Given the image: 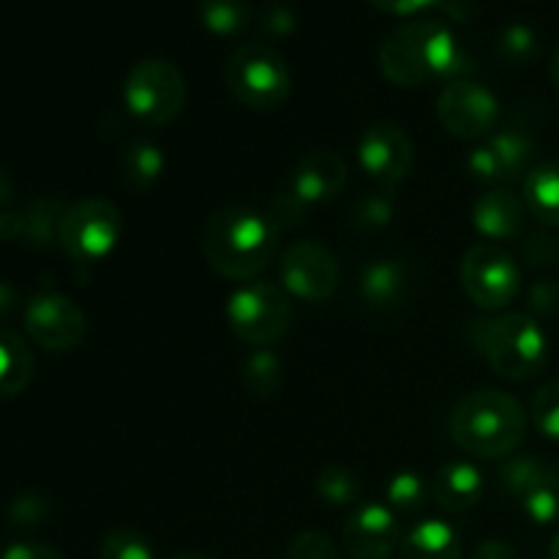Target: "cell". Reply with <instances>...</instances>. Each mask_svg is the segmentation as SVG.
<instances>
[{"label":"cell","mask_w":559,"mask_h":559,"mask_svg":"<svg viewBox=\"0 0 559 559\" xmlns=\"http://www.w3.org/2000/svg\"><path fill=\"white\" fill-rule=\"evenodd\" d=\"M205 260L229 282H254L278 251V227L271 216L251 207H222L202 233Z\"/></svg>","instance_id":"cell-1"},{"label":"cell","mask_w":559,"mask_h":559,"mask_svg":"<svg viewBox=\"0 0 559 559\" xmlns=\"http://www.w3.org/2000/svg\"><path fill=\"white\" fill-rule=\"evenodd\" d=\"M380 69L399 87H420L464 71V55L451 27L440 20L399 25L380 47Z\"/></svg>","instance_id":"cell-2"},{"label":"cell","mask_w":559,"mask_h":559,"mask_svg":"<svg viewBox=\"0 0 559 559\" xmlns=\"http://www.w3.org/2000/svg\"><path fill=\"white\" fill-rule=\"evenodd\" d=\"M527 424L519 399L497 388H480L456 402L451 413V437L467 456L508 459L522 448Z\"/></svg>","instance_id":"cell-3"},{"label":"cell","mask_w":559,"mask_h":559,"mask_svg":"<svg viewBox=\"0 0 559 559\" xmlns=\"http://www.w3.org/2000/svg\"><path fill=\"white\" fill-rule=\"evenodd\" d=\"M469 336L491 371L508 382L535 380L549 360V338L530 314L486 317L473 322Z\"/></svg>","instance_id":"cell-4"},{"label":"cell","mask_w":559,"mask_h":559,"mask_svg":"<svg viewBox=\"0 0 559 559\" xmlns=\"http://www.w3.org/2000/svg\"><path fill=\"white\" fill-rule=\"evenodd\" d=\"M227 320L235 336L249 347H271L282 342L295 320L293 295L282 284L254 278L229 295Z\"/></svg>","instance_id":"cell-5"},{"label":"cell","mask_w":559,"mask_h":559,"mask_svg":"<svg viewBox=\"0 0 559 559\" xmlns=\"http://www.w3.org/2000/svg\"><path fill=\"white\" fill-rule=\"evenodd\" d=\"M224 80L229 93L249 109L282 107L293 91V76L284 58L260 41L243 44L229 55Z\"/></svg>","instance_id":"cell-6"},{"label":"cell","mask_w":559,"mask_h":559,"mask_svg":"<svg viewBox=\"0 0 559 559\" xmlns=\"http://www.w3.org/2000/svg\"><path fill=\"white\" fill-rule=\"evenodd\" d=\"M189 87H186L183 74L175 63L162 58H147L131 66L123 82V102L129 112L140 123L167 126L183 112Z\"/></svg>","instance_id":"cell-7"},{"label":"cell","mask_w":559,"mask_h":559,"mask_svg":"<svg viewBox=\"0 0 559 559\" xmlns=\"http://www.w3.org/2000/svg\"><path fill=\"white\" fill-rule=\"evenodd\" d=\"M123 235V213L112 200L91 197L66 207L58 227V243L76 262H98L112 254Z\"/></svg>","instance_id":"cell-8"},{"label":"cell","mask_w":559,"mask_h":559,"mask_svg":"<svg viewBox=\"0 0 559 559\" xmlns=\"http://www.w3.org/2000/svg\"><path fill=\"white\" fill-rule=\"evenodd\" d=\"M459 278L475 306L486 311H500L513 304L522 289V271L506 249L495 243H478L462 257Z\"/></svg>","instance_id":"cell-9"},{"label":"cell","mask_w":559,"mask_h":559,"mask_svg":"<svg viewBox=\"0 0 559 559\" xmlns=\"http://www.w3.org/2000/svg\"><path fill=\"white\" fill-rule=\"evenodd\" d=\"M502 486L535 524L559 522V462L535 453L511 456L502 464Z\"/></svg>","instance_id":"cell-10"},{"label":"cell","mask_w":559,"mask_h":559,"mask_svg":"<svg viewBox=\"0 0 559 559\" xmlns=\"http://www.w3.org/2000/svg\"><path fill=\"white\" fill-rule=\"evenodd\" d=\"M437 120L456 140H480L495 134L500 102L480 82L451 80L437 98Z\"/></svg>","instance_id":"cell-11"},{"label":"cell","mask_w":559,"mask_h":559,"mask_svg":"<svg viewBox=\"0 0 559 559\" xmlns=\"http://www.w3.org/2000/svg\"><path fill=\"white\" fill-rule=\"evenodd\" d=\"M342 273L336 254L317 240H295L282 254V287L306 304H322L336 295Z\"/></svg>","instance_id":"cell-12"},{"label":"cell","mask_w":559,"mask_h":559,"mask_svg":"<svg viewBox=\"0 0 559 559\" xmlns=\"http://www.w3.org/2000/svg\"><path fill=\"white\" fill-rule=\"evenodd\" d=\"M25 331L36 347L47 353H69L85 342L87 317L66 295L44 293L27 304Z\"/></svg>","instance_id":"cell-13"},{"label":"cell","mask_w":559,"mask_h":559,"mask_svg":"<svg viewBox=\"0 0 559 559\" xmlns=\"http://www.w3.org/2000/svg\"><path fill=\"white\" fill-rule=\"evenodd\" d=\"M358 162L377 189L393 191L407 180L415 162V147L407 131L396 123H371L358 142Z\"/></svg>","instance_id":"cell-14"},{"label":"cell","mask_w":559,"mask_h":559,"mask_svg":"<svg viewBox=\"0 0 559 559\" xmlns=\"http://www.w3.org/2000/svg\"><path fill=\"white\" fill-rule=\"evenodd\" d=\"M402 527L388 506H360L344 524V549L349 559H391L402 546Z\"/></svg>","instance_id":"cell-15"},{"label":"cell","mask_w":559,"mask_h":559,"mask_svg":"<svg viewBox=\"0 0 559 559\" xmlns=\"http://www.w3.org/2000/svg\"><path fill=\"white\" fill-rule=\"evenodd\" d=\"M344 186H347V162L336 151H311L295 167L287 194L304 211H309L322 202L336 200Z\"/></svg>","instance_id":"cell-16"},{"label":"cell","mask_w":559,"mask_h":559,"mask_svg":"<svg viewBox=\"0 0 559 559\" xmlns=\"http://www.w3.org/2000/svg\"><path fill=\"white\" fill-rule=\"evenodd\" d=\"M527 202L511 189H491L480 194L473 205V224L484 238L513 240L527 224Z\"/></svg>","instance_id":"cell-17"},{"label":"cell","mask_w":559,"mask_h":559,"mask_svg":"<svg viewBox=\"0 0 559 559\" xmlns=\"http://www.w3.org/2000/svg\"><path fill=\"white\" fill-rule=\"evenodd\" d=\"M431 500L448 513H464L475 508L484 495V475L469 462H448L431 480Z\"/></svg>","instance_id":"cell-18"},{"label":"cell","mask_w":559,"mask_h":559,"mask_svg":"<svg viewBox=\"0 0 559 559\" xmlns=\"http://www.w3.org/2000/svg\"><path fill=\"white\" fill-rule=\"evenodd\" d=\"M409 293V267L404 262L382 257V260L371 262L360 273V298L371 306V309H393V306L404 304Z\"/></svg>","instance_id":"cell-19"},{"label":"cell","mask_w":559,"mask_h":559,"mask_svg":"<svg viewBox=\"0 0 559 559\" xmlns=\"http://www.w3.org/2000/svg\"><path fill=\"white\" fill-rule=\"evenodd\" d=\"M402 559H462L456 530L442 519H424L415 524L399 546Z\"/></svg>","instance_id":"cell-20"},{"label":"cell","mask_w":559,"mask_h":559,"mask_svg":"<svg viewBox=\"0 0 559 559\" xmlns=\"http://www.w3.org/2000/svg\"><path fill=\"white\" fill-rule=\"evenodd\" d=\"M489 147L497 158V167H500L502 183H519V180L524 183L527 175L538 167V164H535L538 145H535V140L527 131H497V134L489 136Z\"/></svg>","instance_id":"cell-21"},{"label":"cell","mask_w":559,"mask_h":559,"mask_svg":"<svg viewBox=\"0 0 559 559\" xmlns=\"http://www.w3.org/2000/svg\"><path fill=\"white\" fill-rule=\"evenodd\" d=\"M524 202L530 216L559 229V162L538 164L524 180Z\"/></svg>","instance_id":"cell-22"},{"label":"cell","mask_w":559,"mask_h":559,"mask_svg":"<svg viewBox=\"0 0 559 559\" xmlns=\"http://www.w3.org/2000/svg\"><path fill=\"white\" fill-rule=\"evenodd\" d=\"M33 380V353L20 333L0 328V396H20Z\"/></svg>","instance_id":"cell-23"},{"label":"cell","mask_w":559,"mask_h":559,"mask_svg":"<svg viewBox=\"0 0 559 559\" xmlns=\"http://www.w3.org/2000/svg\"><path fill=\"white\" fill-rule=\"evenodd\" d=\"M197 16L213 36H238L251 25L249 0H197Z\"/></svg>","instance_id":"cell-24"},{"label":"cell","mask_w":559,"mask_h":559,"mask_svg":"<svg viewBox=\"0 0 559 559\" xmlns=\"http://www.w3.org/2000/svg\"><path fill=\"white\" fill-rule=\"evenodd\" d=\"M120 169H123L126 183L134 191H140V194H145V191H151L158 183L164 173L162 147L153 145V142H134V145L123 151Z\"/></svg>","instance_id":"cell-25"},{"label":"cell","mask_w":559,"mask_h":559,"mask_svg":"<svg viewBox=\"0 0 559 559\" xmlns=\"http://www.w3.org/2000/svg\"><path fill=\"white\" fill-rule=\"evenodd\" d=\"M391 191H366V194L355 197L353 205H349V222H353L355 229L360 233H369V229H380L385 224H391L393 218V200Z\"/></svg>","instance_id":"cell-26"},{"label":"cell","mask_w":559,"mask_h":559,"mask_svg":"<svg viewBox=\"0 0 559 559\" xmlns=\"http://www.w3.org/2000/svg\"><path fill=\"white\" fill-rule=\"evenodd\" d=\"M540 41L530 25H508L506 31L497 36V55L506 60L508 66H527L538 58Z\"/></svg>","instance_id":"cell-27"},{"label":"cell","mask_w":559,"mask_h":559,"mask_svg":"<svg viewBox=\"0 0 559 559\" xmlns=\"http://www.w3.org/2000/svg\"><path fill=\"white\" fill-rule=\"evenodd\" d=\"M388 508L399 513H415L429 502L431 486L418 473H399L388 484Z\"/></svg>","instance_id":"cell-28"},{"label":"cell","mask_w":559,"mask_h":559,"mask_svg":"<svg viewBox=\"0 0 559 559\" xmlns=\"http://www.w3.org/2000/svg\"><path fill=\"white\" fill-rule=\"evenodd\" d=\"M317 495L336 508L353 506L360 497V480L353 469L328 467L322 469L320 478H317Z\"/></svg>","instance_id":"cell-29"},{"label":"cell","mask_w":559,"mask_h":559,"mask_svg":"<svg viewBox=\"0 0 559 559\" xmlns=\"http://www.w3.org/2000/svg\"><path fill=\"white\" fill-rule=\"evenodd\" d=\"M282 382V360L267 349H257L243 366V385L257 396H271Z\"/></svg>","instance_id":"cell-30"},{"label":"cell","mask_w":559,"mask_h":559,"mask_svg":"<svg viewBox=\"0 0 559 559\" xmlns=\"http://www.w3.org/2000/svg\"><path fill=\"white\" fill-rule=\"evenodd\" d=\"M98 559H156L151 540L129 527L112 530L98 546Z\"/></svg>","instance_id":"cell-31"},{"label":"cell","mask_w":559,"mask_h":559,"mask_svg":"<svg viewBox=\"0 0 559 559\" xmlns=\"http://www.w3.org/2000/svg\"><path fill=\"white\" fill-rule=\"evenodd\" d=\"M530 415H533L535 429H538L546 440L559 442V377L535 391Z\"/></svg>","instance_id":"cell-32"},{"label":"cell","mask_w":559,"mask_h":559,"mask_svg":"<svg viewBox=\"0 0 559 559\" xmlns=\"http://www.w3.org/2000/svg\"><path fill=\"white\" fill-rule=\"evenodd\" d=\"M287 559H342V551L325 533L306 530L289 540Z\"/></svg>","instance_id":"cell-33"},{"label":"cell","mask_w":559,"mask_h":559,"mask_svg":"<svg viewBox=\"0 0 559 559\" xmlns=\"http://www.w3.org/2000/svg\"><path fill=\"white\" fill-rule=\"evenodd\" d=\"M467 169L473 173L475 180H484V183H502L500 178V167H497V158L491 153L489 142L475 147L467 158Z\"/></svg>","instance_id":"cell-34"},{"label":"cell","mask_w":559,"mask_h":559,"mask_svg":"<svg viewBox=\"0 0 559 559\" xmlns=\"http://www.w3.org/2000/svg\"><path fill=\"white\" fill-rule=\"evenodd\" d=\"M262 27L273 36H287L295 27V11L287 3H267L262 11Z\"/></svg>","instance_id":"cell-35"},{"label":"cell","mask_w":559,"mask_h":559,"mask_svg":"<svg viewBox=\"0 0 559 559\" xmlns=\"http://www.w3.org/2000/svg\"><path fill=\"white\" fill-rule=\"evenodd\" d=\"M11 516L16 519V524H38L47 516V500L44 497H22L14 502Z\"/></svg>","instance_id":"cell-36"},{"label":"cell","mask_w":559,"mask_h":559,"mask_svg":"<svg viewBox=\"0 0 559 559\" xmlns=\"http://www.w3.org/2000/svg\"><path fill=\"white\" fill-rule=\"evenodd\" d=\"M374 9L385 11V14H396V16H407L415 14V11L431 9V5H442L448 0H369Z\"/></svg>","instance_id":"cell-37"},{"label":"cell","mask_w":559,"mask_h":559,"mask_svg":"<svg viewBox=\"0 0 559 559\" xmlns=\"http://www.w3.org/2000/svg\"><path fill=\"white\" fill-rule=\"evenodd\" d=\"M0 559H66V557L60 555L58 549H52V546L31 544V540H25V544L9 546V549L0 555Z\"/></svg>","instance_id":"cell-38"},{"label":"cell","mask_w":559,"mask_h":559,"mask_svg":"<svg viewBox=\"0 0 559 559\" xmlns=\"http://www.w3.org/2000/svg\"><path fill=\"white\" fill-rule=\"evenodd\" d=\"M473 559H522V557H519V551L513 549L508 540L489 538L484 540V544H478V549L473 551Z\"/></svg>","instance_id":"cell-39"},{"label":"cell","mask_w":559,"mask_h":559,"mask_svg":"<svg viewBox=\"0 0 559 559\" xmlns=\"http://www.w3.org/2000/svg\"><path fill=\"white\" fill-rule=\"evenodd\" d=\"M11 197H14V183H11L9 175L0 169V207H5L11 202Z\"/></svg>","instance_id":"cell-40"},{"label":"cell","mask_w":559,"mask_h":559,"mask_svg":"<svg viewBox=\"0 0 559 559\" xmlns=\"http://www.w3.org/2000/svg\"><path fill=\"white\" fill-rule=\"evenodd\" d=\"M14 298H16L14 289L5 287V284H0V314L11 311V306H14Z\"/></svg>","instance_id":"cell-41"},{"label":"cell","mask_w":559,"mask_h":559,"mask_svg":"<svg viewBox=\"0 0 559 559\" xmlns=\"http://www.w3.org/2000/svg\"><path fill=\"white\" fill-rule=\"evenodd\" d=\"M551 82H555V87L559 93V47L555 49V58H551Z\"/></svg>","instance_id":"cell-42"},{"label":"cell","mask_w":559,"mask_h":559,"mask_svg":"<svg viewBox=\"0 0 559 559\" xmlns=\"http://www.w3.org/2000/svg\"><path fill=\"white\" fill-rule=\"evenodd\" d=\"M549 559H559V533L549 540Z\"/></svg>","instance_id":"cell-43"},{"label":"cell","mask_w":559,"mask_h":559,"mask_svg":"<svg viewBox=\"0 0 559 559\" xmlns=\"http://www.w3.org/2000/svg\"><path fill=\"white\" fill-rule=\"evenodd\" d=\"M175 559H213V557H207V555H194V551H189V555H178Z\"/></svg>","instance_id":"cell-44"}]
</instances>
